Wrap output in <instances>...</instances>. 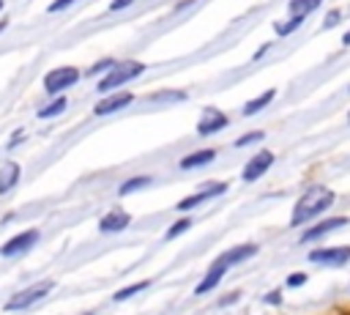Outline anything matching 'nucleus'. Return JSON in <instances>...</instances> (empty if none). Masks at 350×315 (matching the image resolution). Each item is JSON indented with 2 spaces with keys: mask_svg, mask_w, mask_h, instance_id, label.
<instances>
[{
  "mask_svg": "<svg viewBox=\"0 0 350 315\" xmlns=\"http://www.w3.org/2000/svg\"><path fill=\"white\" fill-rule=\"evenodd\" d=\"M334 200H336V194H334L331 189H325V186H309V189L298 197V203H295V208H293V216H290V225H293V227L306 225L309 219H314V216H320L323 211H328V208L334 205Z\"/></svg>",
  "mask_w": 350,
  "mask_h": 315,
  "instance_id": "obj_1",
  "label": "nucleus"
},
{
  "mask_svg": "<svg viewBox=\"0 0 350 315\" xmlns=\"http://www.w3.org/2000/svg\"><path fill=\"white\" fill-rule=\"evenodd\" d=\"M142 71H145V63H139V60H118V63L98 79V90H101V93H112L115 88L126 85L129 79L139 77Z\"/></svg>",
  "mask_w": 350,
  "mask_h": 315,
  "instance_id": "obj_2",
  "label": "nucleus"
},
{
  "mask_svg": "<svg viewBox=\"0 0 350 315\" xmlns=\"http://www.w3.org/2000/svg\"><path fill=\"white\" fill-rule=\"evenodd\" d=\"M52 288H55V282H52V279H41V282L27 285L25 290L14 293V296L5 301V312H16V310H27V307H33V304H36L38 299H44Z\"/></svg>",
  "mask_w": 350,
  "mask_h": 315,
  "instance_id": "obj_3",
  "label": "nucleus"
},
{
  "mask_svg": "<svg viewBox=\"0 0 350 315\" xmlns=\"http://www.w3.org/2000/svg\"><path fill=\"white\" fill-rule=\"evenodd\" d=\"M77 82H79V68H74V66H57V68H52V71L44 77V90L55 96V93L71 88V85H77Z\"/></svg>",
  "mask_w": 350,
  "mask_h": 315,
  "instance_id": "obj_4",
  "label": "nucleus"
},
{
  "mask_svg": "<svg viewBox=\"0 0 350 315\" xmlns=\"http://www.w3.org/2000/svg\"><path fill=\"white\" fill-rule=\"evenodd\" d=\"M224 192H227V184H224V181L205 184L202 189H197V192H191L189 197H183V200L178 203V211H191V208H197V205H202V203H208V200H213V197H219V194H224Z\"/></svg>",
  "mask_w": 350,
  "mask_h": 315,
  "instance_id": "obj_5",
  "label": "nucleus"
},
{
  "mask_svg": "<svg viewBox=\"0 0 350 315\" xmlns=\"http://www.w3.org/2000/svg\"><path fill=\"white\" fill-rule=\"evenodd\" d=\"M36 244H38V230H22V233L11 236V238L0 247V255H3V257H19V255L30 252Z\"/></svg>",
  "mask_w": 350,
  "mask_h": 315,
  "instance_id": "obj_6",
  "label": "nucleus"
},
{
  "mask_svg": "<svg viewBox=\"0 0 350 315\" xmlns=\"http://www.w3.org/2000/svg\"><path fill=\"white\" fill-rule=\"evenodd\" d=\"M306 257L314 266H345L350 260V247H320L312 249Z\"/></svg>",
  "mask_w": 350,
  "mask_h": 315,
  "instance_id": "obj_7",
  "label": "nucleus"
},
{
  "mask_svg": "<svg viewBox=\"0 0 350 315\" xmlns=\"http://www.w3.org/2000/svg\"><path fill=\"white\" fill-rule=\"evenodd\" d=\"M273 164V153L271 151H257L249 162H246V167H243V173H241V178L246 181V184H252V181H257V178H262L265 173H268V167Z\"/></svg>",
  "mask_w": 350,
  "mask_h": 315,
  "instance_id": "obj_8",
  "label": "nucleus"
},
{
  "mask_svg": "<svg viewBox=\"0 0 350 315\" xmlns=\"http://www.w3.org/2000/svg\"><path fill=\"white\" fill-rule=\"evenodd\" d=\"M129 225H131V214L123 211V208H115V211H107V214L98 219V233L115 236V233H123Z\"/></svg>",
  "mask_w": 350,
  "mask_h": 315,
  "instance_id": "obj_9",
  "label": "nucleus"
},
{
  "mask_svg": "<svg viewBox=\"0 0 350 315\" xmlns=\"http://www.w3.org/2000/svg\"><path fill=\"white\" fill-rule=\"evenodd\" d=\"M224 126H227V115L221 110H216V107H205L202 115H200V121H197V134L208 137V134L221 131Z\"/></svg>",
  "mask_w": 350,
  "mask_h": 315,
  "instance_id": "obj_10",
  "label": "nucleus"
},
{
  "mask_svg": "<svg viewBox=\"0 0 350 315\" xmlns=\"http://www.w3.org/2000/svg\"><path fill=\"white\" fill-rule=\"evenodd\" d=\"M347 225V216H328V219H320L317 225H312L304 236H301V244H312V241H317V238H323V236H328L331 230H339V227H345Z\"/></svg>",
  "mask_w": 350,
  "mask_h": 315,
  "instance_id": "obj_11",
  "label": "nucleus"
},
{
  "mask_svg": "<svg viewBox=\"0 0 350 315\" xmlns=\"http://www.w3.org/2000/svg\"><path fill=\"white\" fill-rule=\"evenodd\" d=\"M224 274H227V266H221L219 260H213V263H211V268L205 271V277L197 282L194 293H197V296H205V293H211V290H213V288H216V285L224 279Z\"/></svg>",
  "mask_w": 350,
  "mask_h": 315,
  "instance_id": "obj_12",
  "label": "nucleus"
},
{
  "mask_svg": "<svg viewBox=\"0 0 350 315\" xmlns=\"http://www.w3.org/2000/svg\"><path fill=\"white\" fill-rule=\"evenodd\" d=\"M252 255H257V244H238V247H232V249H227L224 255H219L216 260H219L221 266H227V268H232L235 263H243V260H249Z\"/></svg>",
  "mask_w": 350,
  "mask_h": 315,
  "instance_id": "obj_13",
  "label": "nucleus"
},
{
  "mask_svg": "<svg viewBox=\"0 0 350 315\" xmlns=\"http://www.w3.org/2000/svg\"><path fill=\"white\" fill-rule=\"evenodd\" d=\"M131 101H134L131 93H109V99L98 101V104L93 107V112H96V115H109V112H118V110L129 107Z\"/></svg>",
  "mask_w": 350,
  "mask_h": 315,
  "instance_id": "obj_14",
  "label": "nucleus"
},
{
  "mask_svg": "<svg viewBox=\"0 0 350 315\" xmlns=\"http://www.w3.org/2000/svg\"><path fill=\"white\" fill-rule=\"evenodd\" d=\"M213 159H216V151H213V148H202V151L186 153V156L178 162V167H180V170H194V167H205V164H211Z\"/></svg>",
  "mask_w": 350,
  "mask_h": 315,
  "instance_id": "obj_15",
  "label": "nucleus"
},
{
  "mask_svg": "<svg viewBox=\"0 0 350 315\" xmlns=\"http://www.w3.org/2000/svg\"><path fill=\"white\" fill-rule=\"evenodd\" d=\"M19 175H22V167H19L16 162L0 164V194H8V192L19 184Z\"/></svg>",
  "mask_w": 350,
  "mask_h": 315,
  "instance_id": "obj_16",
  "label": "nucleus"
},
{
  "mask_svg": "<svg viewBox=\"0 0 350 315\" xmlns=\"http://www.w3.org/2000/svg\"><path fill=\"white\" fill-rule=\"evenodd\" d=\"M66 107H68V99H66V96H57V99H52L49 104H44L36 115H38V118H55V115L66 112Z\"/></svg>",
  "mask_w": 350,
  "mask_h": 315,
  "instance_id": "obj_17",
  "label": "nucleus"
},
{
  "mask_svg": "<svg viewBox=\"0 0 350 315\" xmlns=\"http://www.w3.org/2000/svg\"><path fill=\"white\" fill-rule=\"evenodd\" d=\"M150 184H153V178H150V175H134V178H129V181H123V184H120L118 194L123 197V194H131V192L145 189V186H150Z\"/></svg>",
  "mask_w": 350,
  "mask_h": 315,
  "instance_id": "obj_18",
  "label": "nucleus"
},
{
  "mask_svg": "<svg viewBox=\"0 0 350 315\" xmlns=\"http://www.w3.org/2000/svg\"><path fill=\"white\" fill-rule=\"evenodd\" d=\"M150 288V279H142V282H134V285H126V288H120V290H115V296H112V301H126V299H131V296H137V293H142V290H148Z\"/></svg>",
  "mask_w": 350,
  "mask_h": 315,
  "instance_id": "obj_19",
  "label": "nucleus"
},
{
  "mask_svg": "<svg viewBox=\"0 0 350 315\" xmlns=\"http://www.w3.org/2000/svg\"><path fill=\"white\" fill-rule=\"evenodd\" d=\"M323 0H290V16H298L304 19L306 14H312Z\"/></svg>",
  "mask_w": 350,
  "mask_h": 315,
  "instance_id": "obj_20",
  "label": "nucleus"
},
{
  "mask_svg": "<svg viewBox=\"0 0 350 315\" xmlns=\"http://www.w3.org/2000/svg\"><path fill=\"white\" fill-rule=\"evenodd\" d=\"M273 96H276V90L271 88V90H265L262 96H257V99H252V101H249V104L243 107V115H254V112H260L262 107H268V101H271Z\"/></svg>",
  "mask_w": 350,
  "mask_h": 315,
  "instance_id": "obj_21",
  "label": "nucleus"
},
{
  "mask_svg": "<svg viewBox=\"0 0 350 315\" xmlns=\"http://www.w3.org/2000/svg\"><path fill=\"white\" fill-rule=\"evenodd\" d=\"M150 101H186L183 90H156L150 93Z\"/></svg>",
  "mask_w": 350,
  "mask_h": 315,
  "instance_id": "obj_22",
  "label": "nucleus"
},
{
  "mask_svg": "<svg viewBox=\"0 0 350 315\" xmlns=\"http://www.w3.org/2000/svg\"><path fill=\"white\" fill-rule=\"evenodd\" d=\"M191 227V219L189 216H183V219H178V222H172L170 227H167V233H164V238L170 241V238H175V236H180L183 230H189Z\"/></svg>",
  "mask_w": 350,
  "mask_h": 315,
  "instance_id": "obj_23",
  "label": "nucleus"
},
{
  "mask_svg": "<svg viewBox=\"0 0 350 315\" xmlns=\"http://www.w3.org/2000/svg\"><path fill=\"white\" fill-rule=\"evenodd\" d=\"M301 22H304V19H298V16H290L287 22H276V25H273V30H276V36H287V33H293V30H295Z\"/></svg>",
  "mask_w": 350,
  "mask_h": 315,
  "instance_id": "obj_24",
  "label": "nucleus"
},
{
  "mask_svg": "<svg viewBox=\"0 0 350 315\" xmlns=\"http://www.w3.org/2000/svg\"><path fill=\"white\" fill-rule=\"evenodd\" d=\"M260 140H262V131H249V134H243V137L235 140V148H246V145L260 142Z\"/></svg>",
  "mask_w": 350,
  "mask_h": 315,
  "instance_id": "obj_25",
  "label": "nucleus"
},
{
  "mask_svg": "<svg viewBox=\"0 0 350 315\" xmlns=\"http://www.w3.org/2000/svg\"><path fill=\"white\" fill-rule=\"evenodd\" d=\"M306 282V274L304 271H293L290 277H287V288H301Z\"/></svg>",
  "mask_w": 350,
  "mask_h": 315,
  "instance_id": "obj_26",
  "label": "nucleus"
},
{
  "mask_svg": "<svg viewBox=\"0 0 350 315\" xmlns=\"http://www.w3.org/2000/svg\"><path fill=\"white\" fill-rule=\"evenodd\" d=\"M115 63H118V60H112V58H104L101 63H96V66L90 68V74H98V71H109V68H112Z\"/></svg>",
  "mask_w": 350,
  "mask_h": 315,
  "instance_id": "obj_27",
  "label": "nucleus"
},
{
  "mask_svg": "<svg viewBox=\"0 0 350 315\" xmlns=\"http://www.w3.org/2000/svg\"><path fill=\"white\" fill-rule=\"evenodd\" d=\"M74 0H55V3H49V14H57V11H63V8H68Z\"/></svg>",
  "mask_w": 350,
  "mask_h": 315,
  "instance_id": "obj_28",
  "label": "nucleus"
},
{
  "mask_svg": "<svg viewBox=\"0 0 350 315\" xmlns=\"http://www.w3.org/2000/svg\"><path fill=\"white\" fill-rule=\"evenodd\" d=\"M262 301H265V304H279V301H282V293H279V290H271V293L262 296Z\"/></svg>",
  "mask_w": 350,
  "mask_h": 315,
  "instance_id": "obj_29",
  "label": "nucleus"
},
{
  "mask_svg": "<svg viewBox=\"0 0 350 315\" xmlns=\"http://www.w3.org/2000/svg\"><path fill=\"white\" fill-rule=\"evenodd\" d=\"M134 0H112L109 3V11H120V8H126V5H131Z\"/></svg>",
  "mask_w": 350,
  "mask_h": 315,
  "instance_id": "obj_30",
  "label": "nucleus"
},
{
  "mask_svg": "<svg viewBox=\"0 0 350 315\" xmlns=\"http://www.w3.org/2000/svg\"><path fill=\"white\" fill-rule=\"evenodd\" d=\"M339 19H342V14H339V11H331V14H328V19H325V27H334Z\"/></svg>",
  "mask_w": 350,
  "mask_h": 315,
  "instance_id": "obj_31",
  "label": "nucleus"
},
{
  "mask_svg": "<svg viewBox=\"0 0 350 315\" xmlns=\"http://www.w3.org/2000/svg\"><path fill=\"white\" fill-rule=\"evenodd\" d=\"M22 137H25V131H22V129H16V131L11 134V140H8V148H16V142H19Z\"/></svg>",
  "mask_w": 350,
  "mask_h": 315,
  "instance_id": "obj_32",
  "label": "nucleus"
},
{
  "mask_svg": "<svg viewBox=\"0 0 350 315\" xmlns=\"http://www.w3.org/2000/svg\"><path fill=\"white\" fill-rule=\"evenodd\" d=\"M342 41H345V44H347V47H350V30H347V33H345V38H342Z\"/></svg>",
  "mask_w": 350,
  "mask_h": 315,
  "instance_id": "obj_33",
  "label": "nucleus"
},
{
  "mask_svg": "<svg viewBox=\"0 0 350 315\" xmlns=\"http://www.w3.org/2000/svg\"><path fill=\"white\" fill-rule=\"evenodd\" d=\"M3 27H5V19H0V33H3Z\"/></svg>",
  "mask_w": 350,
  "mask_h": 315,
  "instance_id": "obj_34",
  "label": "nucleus"
},
{
  "mask_svg": "<svg viewBox=\"0 0 350 315\" xmlns=\"http://www.w3.org/2000/svg\"><path fill=\"white\" fill-rule=\"evenodd\" d=\"M3 5H5V0H0V11H3Z\"/></svg>",
  "mask_w": 350,
  "mask_h": 315,
  "instance_id": "obj_35",
  "label": "nucleus"
},
{
  "mask_svg": "<svg viewBox=\"0 0 350 315\" xmlns=\"http://www.w3.org/2000/svg\"><path fill=\"white\" fill-rule=\"evenodd\" d=\"M82 315H93V312H82Z\"/></svg>",
  "mask_w": 350,
  "mask_h": 315,
  "instance_id": "obj_36",
  "label": "nucleus"
},
{
  "mask_svg": "<svg viewBox=\"0 0 350 315\" xmlns=\"http://www.w3.org/2000/svg\"><path fill=\"white\" fill-rule=\"evenodd\" d=\"M347 121H350V115H347Z\"/></svg>",
  "mask_w": 350,
  "mask_h": 315,
  "instance_id": "obj_37",
  "label": "nucleus"
}]
</instances>
